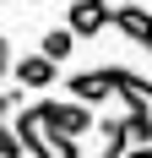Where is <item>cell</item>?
Returning a JSON list of instances; mask_svg holds the SVG:
<instances>
[{"label": "cell", "mask_w": 152, "mask_h": 158, "mask_svg": "<svg viewBox=\"0 0 152 158\" xmlns=\"http://www.w3.org/2000/svg\"><path fill=\"white\" fill-rule=\"evenodd\" d=\"M114 22V0H65V27L76 38H98Z\"/></svg>", "instance_id": "3"}, {"label": "cell", "mask_w": 152, "mask_h": 158, "mask_svg": "<svg viewBox=\"0 0 152 158\" xmlns=\"http://www.w3.org/2000/svg\"><path fill=\"white\" fill-rule=\"evenodd\" d=\"M16 104H22V93H0V120H6V114H11Z\"/></svg>", "instance_id": "10"}, {"label": "cell", "mask_w": 152, "mask_h": 158, "mask_svg": "<svg viewBox=\"0 0 152 158\" xmlns=\"http://www.w3.org/2000/svg\"><path fill=\"white\" fill-rule=\"evenodd\" d=\"M11 126H16V136H22V147H27L33 158H82V147H76L71 136H60V131H49L44 120H38V109H33V104L16 114Z\"/></svg>", "instance_id": "1"}, {"label": "cell", "mask_w": 152, "mask_h": 158, "mask_svg": "<svg viewBox=\"0 0 152 158\" xmlns=\"http://www.w3.org/2000/svg\"><path fill=\"white\" fill-rule=\"evenodd\" d=\"M103 158H152V147H130V153H109L103 147Z\"/></svg>", "instance_id": "11"}, {"label": "cell", "mask_w": 152, "mask_h": 158, "mask_svg": "<svg viewBox=\"0 0 152 158\" xmlns=\"http://www.w3.org/2000/svg\"><path fill=\"white\" fill-rule=\"evenodd\" d=\"M11 65H16V60H11V44H6V33H0V77H6Z\"/></svg>", "instance_id": "9"}, {"label": "cell", "mask_w": 152, "mask_h": 158, "mask_svg": "<svg viewBox=\"0 0 152 158\" xmlns=\"http://www.w3.org/2000/svg\"><path fill=\"white\" fill-rule=\"evenodd\" d=\"M71 49H76V33L65 27V22H60V27H49L44 38H38V55H49L54 65H60V60H71Z\"/></svg>", "instance_id": "7"}, {"label": "cell", "mask_w": 152, "mask_h": 158, "mask_svg": "<svg viewBox=\"0 0 152 158\" xmlns=\"http://www.w3.org/2000/svg\"><path fill=\"white\" fill-rule=\"evenodd\" d=\"M16 153H22V136H16V126L0 120V158H16Z\"/></svg>", "instance_id": "8"}, {"label": "cell", "mask_w": 152, "mask_h": 158, "mask_svg": "<svg viewBox=\"0 0 152 158\" xmlns=\"http://www.w3.org/2000/svg\"><path fill=\"white\" fill-rule=\"evenodd\" d=\"M11 77L22 82V87H54V77H60V65L49 60V55H38V49H33V55H22V60L11 65Z\"/></svg>", "instance_id": "6"}, {"label": "cell", "mask_w": 152, "mask_h": 158, "mask_svg": "<svg viewBox=\"0 0 152 158\" xmlns=\"http://www.w3.org/2000/svg\"><path fill=\"white\" fill-rule=\"evenodd\" d=\"M38 109V120H44L49 131H60V136H82V131H92V109L87 104H76V98H38L33 104Z\"/></svg>", "instance_id": "2"}, {"label": "cell", "mask_w": 152, "mask_h": 158, "mask_svg": "<svg viewBox=\"0 0 152 158\" xmlns=\"http://www.w3.org/2000/svg\"><path fill=\"white\" fill-rule=\"evenodd\" d=\"M109 93H114V65L76 71V77H71V98H76V104H87V109H92V104H103Z\"/></svg>", "instance_id": "4"}, {"label": "cell", "mask_w": 152, "mask_h": 158, "mask_svg": "<svg viewBox=\"0 0 152 158\" xmlns=\"http://www.w3.org/2000/svg\"><path fill=\"white\" fill-rule=\"evenodd\" d=\"M0 6H11V0H0Z\"/></svg>", "instance_id": "12"}, {"label": "cell", "mask_w": 152, "mask_h": 158, "mask_svg": "<svg viewBox=\"0 0 152 158\" xmlns=\"http://www.w3.org/2000/svg\"><path fill=\"white\" fill-rule=\"evenodd\" d=\"M114 27H120L130 44H141V49L152 55V11H147V6H136V0L114 6Z\"/></svg>", "instance_id": "5"}]
</instances>
